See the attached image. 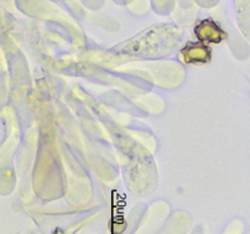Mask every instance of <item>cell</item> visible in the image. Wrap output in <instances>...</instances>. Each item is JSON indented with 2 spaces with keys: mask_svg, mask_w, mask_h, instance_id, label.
Wrapping results in <instances>:
<instances>
[{
  "mask_svg": "<svg viewBox=\"0 0 250 234\" xmlns=\"http://www.w3.org/2000/svg\"><path fill=\"white\" fill-rule=\"evenodd\" d=\"M182 54L187 63H198V62H208L210 59V50L203 44H193L185 46Z\"/></svg>",
  "mask_w": 250,
  "mask_h": 234,
  "instance_id": "cell-2",
  "label": "cell"
},
{
  "mask_svg": "<svg viewBox=\"0 0 250 234\" xmlns=\"http://www.w3.org/2000/svg\"><path fill=\"white\" fill-rule=\"evenodd\" d=\"M198 39L204 43H220L227 38V34L215 21L211 19L202 20L194 29Z\"/></svg>",
  "mask_w": 250,
  "mask_h": 234,
  "instance_id": "cell-1",
  "label": "cell"
}]
</instances>
